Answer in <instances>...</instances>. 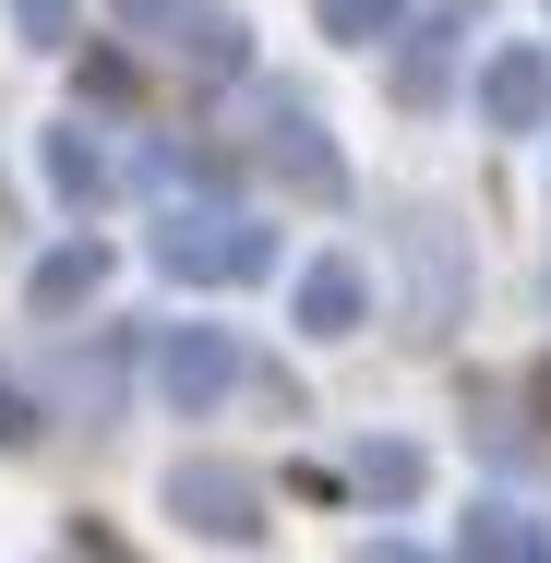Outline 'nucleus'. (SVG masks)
Segmentation results:
<instances>
[{"mask_svg": "<svg viewBox=\"0 0 551 563\" xmlns=\"http://www.w3.org/2000/svg\"><path fill=\"white\" fill-rule=\"evenodd\" d=\"M156 276L168 288H252V276H276V217H252V205H168L156 217Z\"/></svg>", "mask_w": 551, "mask_h": 563, "instance_id": "f257e3e1", "label": "nucleus"}, {"mask_svg": "<svg viewBox=\"0 0 551 563\" xmlns=\"http://www.w3.org/2000/svg\"><path fill=\"white\" fill-rule=\"evenodd\" d=\"M144 384H156L168 420H217L228 396H240V336H228V324H156Z\"/></svg>", "mask_w": 551, "mask_h": 563, "instance_id": "f03ea898", "label": "nucleus"}, {"mask_svg": "<svg viewBox=\"0 0 551 563\" xmlns=\"http://www.w3.org/2000/svg\"><path fill=\"white\" fill-rule=\"evenodd\" d=\"M120 24H132L156 60L205 73V85H240V73H252V36H240V12H217V0H120Z\"/></svg>", "mask_w": 551, "mask_h": 563, "instance_id": "7ed1b4c3", "label": "nucleus"}, {"mask_svg": "<svg viewBox=\"0 0 551 563\" xmlns=\"http://www.w3.org/2000/svg\"><path fill=\"white\" fill-rule=\"evenodd\" d=\"M168 516H180L192 540H217V552H252V540H264V479H252L240 455H180V467H168Z\"/></svg>", "mask_w": 551, "mask_h": 563, "instance_id": "20e7f679", "label": "nucleus"}, {"mask_svg": "<svg viewBox=\"0 0 551 563\" xmlns=\"http://www.w3.org/2000/svg\"><path fill=\"white\" fill-rule=\"evenodd\" d=\"M252 144H264V168H276L300 205H348V156L324 144V120L300 109V97H264V132H252Z\"/></svg>", "mask_w": 551, "mask_h": 563, "instance_id": "39448f33", "label": "nucleus"}, {"mask_svg": "<svg viewBox=\"0 0 551 563\" xmlns=\"http://www.w3.org/2000/svg\"><path fill=\"white\" fill-rule=\"evenodd\" d=\"M480 132H551V48L540 36H504L480 60Z\"/></svg>", "mask_w": 551, "mask_h": 563, "instance_id": "423d86ee", "label": "nucleus"}, {"mask_svg": "<svg viewBox=\"0 0 551 563\" xmlns=\"http://www.w3.org/2000/svg\"><path fill=\"white\" fill-rule=\"evenodd\" d=\"M109 276H120V252L97 240V228H73L60 252H36V276H24V312H36V324H60V312H97V300H109Z\"/></svg>", "mask_w": 551, "mask_h": 563, "instance_id": "0eeeda50", "label": "nucleus"}, {"mask_svg": "<svg viewBox=\"0 0 551 563\" xmlns=\"http://www.w3.org/2000/svg\"><path fill=\"white\" fill-rule=\"evenodd\" d=\"M288 312H300V336H312V347H348L360 324H372V276H360L348 252H324V264H300Z\"/></svg>", "mask_w": 551, "mask_h": 563, "instance_id": "6e6552de", "label": "nucleus"}, {"mask_svg": "<svg viewBox=\"0 0 551 563\" xmlns=\"http://www.w3.org/2000/svg\"><path fill=\"white\" fill-rule=\"evenodd\" d=\"M348 479H360L372 516H408V504L432 492V444H420V432H360V444H348Z\"/></svg>", "mask_w": 551, "mask_h": 563, "instance_id": "1a4fd4ad", "label": "nucleus"}, {"mask_svg": "<svg viewBox=\"0 0 551 563\" xmlns=\"http://www.w3.org/2000/svg\"><path fill=\"white\" fill-rule=\"evenodd\" d=\"M36 180L60 192V217H97L109 205V144L85 120H60V132H36Z\"/></svg>", "mask_w": 551, "mask_h": 563, "instance_id": "9d476101", "label": "nucleus"}, {"mask_svg": "<svg viewBox=\"0 0 551 563\" xmlns=\"http://www.w3.org/2000/svg\"><path fill=\"white\" fill-rule=\"evenodd\" d=\"M396 252H408V288H420L408 312H420V324H455V288H467V276H455V240H443V217H408V228H396Z\"/></svg>", "mask_w": 551, "mask_h": 563, "instance_id": "9b49d317", "label": "nucleus"}, {"mask_svg": "<svg viewBox=\"0 0 551 563\" xmlns=\"http://www.w3.org/2000/svg\"><path fill=\"white\" fill-rule=\"evenodd\" d=\"M312 24L335 48H396L408 36V0H312Z\"/></svg>", "mask_w": 551, "mask_h": 563, "instance_id": "f8f14e48", "label": "nucleus"}, {"mask_svg": "<svg viewBox=\"0 0 551 563\" xmlns=\"http://www.w3.org/2000/svg\"><path fill=\"white\" fill-rule=\"evenodd\" d=\"M455 48H467V36H396V97H408V109H443Z\"/></svg>", "mask_w": 551, "mask_h": 563, "instance_id": "ddd939ff", "label": "nucleus"}, {"mask_svg": "<svg viewBox=\"0 0 551 563\" xmlns=\"http://www.w3.org/2000/svg\"><path fill=\"white\" fill-rule=\"evenodd\" d=\"M516 540H528L516 504H467V563H516Z\"/></svg>", "mask_w": 551, "mask_h": 563, "instance_id": "4468645a", "label": "nucleus"}, {"mask_svg": "<svg viewBox=\"0 0 551 563\" xmlns=\"http://www.w3.org/2000/svg\"><path fill=\"white\" fill-rule=\"evenodd\" d=\"M12 36L24 48H73V0H12Z\"/></svg>", "mask_w": 551, "mask_h": 563, "instance_id": "2eb2a0df", "label": "nucleus"}, {"mask_svg": "<svg viewBox=\"0 0 551 563\" xmlns=\"http://www.w3.org/2000/svg\"><path fill=\"white\" fill-rule=\"evenodd\" d=\"M24 444H36V396L0 372V455H24Z\"/></svg>", "mask_w": 551, "mask_h": 563, "instance_id": "dca6fc26", "label": "nucleus"}, {"mask_svg": "<svg viewBox=\"0 0 551 563\" xmlns=\"http://www.w3.org/2000/svg\"><path fill=\"white\" fill-rule=\"evenodd\" d=\"M360 563H432L420 540H360Z\"/></svg>", "mask_w": 551, "mask_h": 563, "instance_id": "f3484780", "label": "nucleus"}, {"mask_svg": "<svg viewBox=\"0 0 551 563\" xmlns=\"http://www.w3.org/2000/svg\"><path fill=\"white\" fill-rule=\"evenodd\" d=\"M516 563H551V528H528V540H516Z\"/></svg>", "mask_w": 551, "mask_h": 563, "instance_id": "a211bd4d", "label": "nucleus"}]
</instances>
